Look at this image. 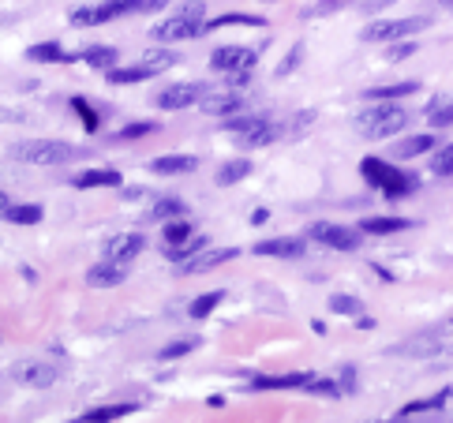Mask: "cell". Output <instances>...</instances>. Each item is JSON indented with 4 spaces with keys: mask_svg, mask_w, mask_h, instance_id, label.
I'll return each mask as SVG.
<instances>
[{
    "mask_svg": "<svg viewBox=\"0 0 453 423\" xmlns=\"http://www.w3.org/2000/svg\"><path fill=\"white\" fill-rule=\"evenodd\" d=\"M203 34V0H188V8H180L177 16H169L162 26H154L150 38L154 42H188V38H198Z\"/></svg>",
    "mask_w": 453,
    "mask_h": 423,
    "instance_id": "4",
    "label": "cell"
},
{
    "mask_svg": "<svg viewBox=\"0 0 453 423\" xmlns=\"http://www.w3.org/2000/svg\"><path fill=\"white\" fill-rule=\"evenodd\" d=\"M427 16H408V19H379L364 30V42H405V38L427 30Z\"/></svg>",
    "mask_w": 453,
    "mask_h": 423,
    "instance_id": "6",
    "label": "cell"
},
{
    "mask_svg": "<svg viewBox=\"0 0 453 423\" xmlns=\"http://www.w3.org/2000/svg\"><path fill=\"white\" fill-rule=\"evenodd\" d=\"M311 375H259L251 378V390H296V386H308Z\"/></svg>",
    "mask_w": 453,
    "mask_h": 423,
    "instance_id": "21",
    "label": "cell"
},
{
    "mask_svg": "<svg viewBox=\"0 0 453 423\" xmlns=\"http://www.w3.org/2000/svg\"><path fill=\"white\" fill-rule=\"evenodd\" d=\"M165 0H105V4H90V8H75L72 11V26H98V23H109L120 16H142V11H162Z\"/></svg>",
    "mask_w": 453,
    "mask_h": 423,
    "instance_id": "1",
    "label": "cell"
},
{
    "mask_svg": "<svg viewBox=\"0 0 453 423\" xmlns=\"http://www.w3.org/2000/svg\"><path fill=\"white\" fill-rule=\"evenodd\" d=\"M72 109L79 113V120H83V128L86 131H98V124H101V116L90 109V101L86 98H72Z\"/></svg>",
    "mask_w": 453,
    "mask_h": 423,
    "instance_id": "38",
    "label": "cell"
},
{
    "mask_svg": "<svg viewBox=\"0 0 453 423\" xmlns=\"http://www.w3.org/2000/svg\"><path fill=\"white\" fill-rule=\"evenodd\" d=\"M255 60H259V52L247 45H221L210 52V68L221 75H247L255 68Z\"/></svg>",
    "mask_w": 453,
    "mask_h": 423,
    "instance_id": "7",
    "label": "cell"
},
{
    "mask_svg": "<svg viewBox=\"0 0 453 423\" xmlns=\"http://www.w3.org/2000/svg\"><path fill=\"white\" fill-rule=\"evenodd\" d=\"M11 154H16V162H26V165H68L79 157L72 142H60V139H34L16 147Z\"/></svg>",
    "mask_w": 453,
    "mask_h": 423,
    "instance_id": "5",
    "label": "cell"
},
{
    "mask_svg": "<svg viewBox=\"0 0 453 423\" xmlns=\"http://www.w3.org/2000/svg\"><path fill=\"white\" fill-rule=\"evenodd\" d=\"M442 349V334H435V329H423V334L401 341V345H390V356H431Z\"/></svg>",
    "mask_w": 453,
    "mask_h": 423,
    "instance_id": "13",
    "label": "cell"
},
{
    "mask_svg": "<svg viewBox=\"0 0 453 423\" xmlns=\"http://www.w3.org/2000/svg\"><path fill=\"white\" fill-rule=\"evenodd\" d=\"M154 72L146 68V64H135V68H113L109 72V83H142V79H150Z\"/></svg>",
    "mask_w": 453,
    "mask_h": 423,
    "instance_id": "35",
    "label": "cell"
},
{
    "mask_svg": "<svg viewBox=\"0 0 453 423\" xmlns=\"http://www.w3.org/2000/svg\"><path fill=\"white\" fill-rule=\"evenodd\" d=\"M221 300H225V293H206V296H198V300L191 303V319H206V315L214 311Z\"/></svg>",
    "mask_w": 453,
    "mask_h": 423,
    "instance_id": "39",
    "label": "cell"
},
{
    "mask_svg": "<svg viewBox=\"0 0 453 423\" xmlns=\"http://www.w3.org/2000/svg\"><path fill=\"white\" fill-rule=\"evenodd\" d=\"M188 236H195L188 221H180V218H177L172 225H165V244H180V240H188Z\"/></svg>",
    "mask_w": 453,
    "mask_h": 423,
    "instance_id": "42",
    "label": "cell"
},
{
    "mask_svg": "<svg viewBox=\"0 0 453 423\" xmlns=\"http://www.w3.org/2000/svg\"><path fill=\"white\" fill-rule=\"evenodd\" d=\"M308 393H323V397H337V393H345L334 378H311L308 382Z\"/></svg>",
    "mask_w": 453,
    "mask_h": 423,
    "instance_id": "43",
    "label": "cell"
},
{
    "mask_svg": "<svg viewBox=\"0 0 453 423\" xmlns=\"http://www.w3.org/2000/svg\"><path fill=\"white\" fill-rule=\"evenodd\" d=\"M236 255H240L236 247H206V251H198L195 259L180 262V270H177V273H206V270L221 266V262H233Z\"/></svg>",
    "mask_w": 453,
    "mask_h": 423,
    "instance_id": "12",
    "label": "cell"
},
{
    "mask_svg": "<svg viewBox=\"0 0 453 423\" xmlns=\"http://www.w3.org/2000/svg\"><path fill=\"white\" fill-rule=\"evenodd\" d=\"M359 173H364V180L371 188H379L386 199H405L408 191H416V176L393 169L390 162H382V157H364V162H359Z\"/></svg>",
    "mask_w": 453,
    "mask_h": 423,
    "instance_id": "3",
    "label": "cell"
},
{
    "mask_svg": "<svg viewBox=\"0 0 453 423\" xmlns=\"http://www.w3.org/2000/svg\"><path fill=\"white\" fill-rule=\"evenodd\" d=\"M188 214V206H184V199H157L154 210H146V221H169V218H184Z\"/></svg>",
    "mask_w": 453,
    "mask_h": 423,
    "instance_id": "28",
    "label": "cell"
},
{
    "mask_svg": "<svg viewBox=\"0 0 453 423\" xmlns=\"http://www.w3.org/2000/svg\"><path fill=\"white\" fill-rule=\"evenodd\" d=\"M308 236H315V240H323L326 247H334V251H356L359 244V229H345V225H330V221H315Z\"/></svg>",
    "mask_w": 453,
    "mask_h": 423,
    "instance_id": "8",
    "label": "cell"
},
{
    "mask_svg": "<svg viewBox=\"0 0 453 423\" xmlns=\"http://www.w3.org/2000/svg\"><path fill=\"white\" fill-rule=\"evenodd\" d=\"M390 423H412V416H397V419H390Z\"/></svg>",
    "mask_w": 453,
    "mask_h": 423,
    "instance_id": "50",
    "label": "cell"
},
{
    "mask_svg": "<svg viewBox=\"0 0 453 423\" xmlns=\"http://www.w3.org/2000/svg\"><path fill=\"white\" fill-rule=\"evenodd\" d=\"M120 176L116 169H86V173H79V176H72V184L79 191H86V188H120Z\"/></svg>",
    "mask_w": 453,
    "mask_h": 423,
    "instance_id": "19",
    "label": "cell"
},
{
    "mask_svg": "<svg viewBox=\"0 0 453 423\" xmlns=\"http://www.w3.org/2000/svg\"><path fill=\"white\" fill-rule=\"evenodd\" d=\"M128 277V270H124V262H109V259H101L98 266H90L86 270V285H94V288H113V285H120Z\"/></svg>",
    "mask_w": 453,
    "mask_h": 423,
    "instance_id": "15",
    "label": "cell"
},
{
    "mask_svg": "<svg viewBox=\"0 0 453 423\" xmlns=\"http://www.w3.org/2000/svg\"><path fill=\"white\" fill-rule=\"evenodd\" d=\"M303 240L296 236H274V240H259L255 244V255H274V259H300L303 255Z\"/></svg>",
    "mask_w": 453,
    "mask_h": 423,
    "instance_id": "14",
    "label": "cell"
},
{
    "mask_svg": "<svg viewBox=\"0 0 453 423\" xmlns=\"http://www.w3.org/2000/svg\"><path fill=\"white\" fill-rule=\"evenodd\" d=\"M131 412H135V405H105V408H94V412H86L83 419H86V423H109V419L131 416Z\"/></svg>",
    "mask_w": 453,
    "mask_h": 423,
    "instance_id": "33",
    "label": "cell"
},
{
    "mask_svg": "<svg viewBox=\"0 0 453 423\" xmlns=\"http://www.w3.org/2000/svg\"><path fill=\"white\" fill-rule=\"evenodd\" d=\"M142 247H146L142 232H120V236H113V240L105 244V259H109V262H124V266H128L135 255H142Z\"/></svg>",
    "mask_w": 453,
    "mask_h": 423,
    "instance_id": "11",
    "label": "cell"
},
{
    "mask_svg": "<svg viewBox=\"0 0 453 423\" xmlns=\"http://www.w3.org/2000/svg\"><path fill=\"white\" fill-rule=\"evenodd\" d=\"M221 26H266V19L262 16H240V11H229V16H218V19L203 23V34L221 30Z\"/></svg>",
    "mask_w": 453,
    "mask_h": 423,
    "instance_id": "26",
    "label": "cell"
},
{
    "mask_svg": "<svg viewBox=\"0 0 453 423\" xmlns=\"http://www.w3.org/2000/svg\"><path fill=\"white\" fill-rule=\"evenodd\" d=\"M431 169H435L438 176H453V147H438Z\"/></svg>",
    "mask_w": 453,
    "mask_h": 423,
    "instance_id": "41",
    "label": "cell"
},
{
    "mask_svg": "<svg viewBox=\"0 0 453 423\" xmlns=\"http://www.w3.org/2000/svg\"><path fill=\"white\" fill-rule=\"evenodd\" d=\"M198 109L210 113V116H236L240 109H244V98H240V94H229V90H221V94H206L203 101H198Z\"/></svg>",
    "mask_w": 453,
    "mask_h": 423,
    "instance_id": "17",
    "label": "cell"
},
{
    "mask_svg": "<svg viewBox=\"0 0 453 423\" xmlns=\"http://www.w3.org/2000/svg\"><path fill=\"white\" fill-rule=\"evenodd\" d=\"M330 311H337V315H349V319H356V315L364 311V303H359L356 296H334V300H330Z\"/></svg>",
    "mask_w": 453,
    "mask_h": 423,
    "instance_id": "40",
    "label": "cell"
},
{
    "mask_svg": "<svg viewBox=\"0 0 453 423\" xmlns=\"http://www.w3.org/2000/svg\"><path fill=\"white\" fill-rule=\"evenodd\" d=\"M438 4H442L446 11H453V0H438Z\"/></svg>",
    "mask_w": 453,
    "mask_h": 423,
    "instance_id": "51",
    "label": "cell"
},
{
    "mask_svg": "<svg viewBox=\"0 0 453 423\" xmlns=\"http://www.w3.org/2000/svg\"><path fill=\"white\" fill-rule=\"evenodd\" d=\"M210 247V236H203V232H195V236H188V240H180V244H165V259L169 262H188V259H195L198 251H206Z\"/></svg>",
    "mask_w": 453,
    "mask_h": 423,
    "instance_id": "18",
    "label": "cell"
},
{
    "mask_svg": "<svg viewBox=\"0 0 453 423\" xmlns=\"http://www.w3.org/2000/svg\"><path fill=\"white\" fill-rule=\"evenodd\" d=\"M4 221H11V225H38L42 221V206L38 203H11L8 210H4Z\"/></svg>",
    "mask_w": 453,
    "mask_h": 423,
    "instance_id": "29",
    "label": "cell"
},
{
    "mask_svg": "<svg viewBox=\"0 0 453 423\" xmlns=\"http://www.w3.org/2000/svg\"><path fill=\"white\" fill-rule=\"evenodd\" d=\"M150 169L157 176H184V173H195L198 169V157H191V154H165V157H154Z\"/></svg>",
    "mask_w": 453,
    "mask_h": 423,
    "instance_id": "16",
    "label": "cell"
},
{
    "mask_svg": "<svg viewBox=\"0 0 453 423\" xmlns=\"http://www.w3.org/2000/svg\"><path fill=\"white\" fill-rule=\"evenodd\" d=\"M177 60H180V57H177L172 49H150V52L142 57V64H146V68H150L154 75H157V72H165V68H172Z\"/></svg>",
    "mask_w": 453,
    "mask_h": 423,
    "instance_id": "34",
    "label": "cell"
},
{
    "mask_svg": "<svg viewBox=\"0 0 453 423\" xmlns=\"http://www.w3.org/2000/svg\"><path fill=\"white\" fill-rule=\"evenodd\" d=\"M427 150H438L435 135H408L405 142H397V147H393V157H420Z\"/></svg>",
    "mask_w": 453,
    "mask_h": 423,
    "instance_id": "24",
    "label": "cell"
},
{
    "mask_svg": "<svg viewBox=\"0 0 453 423\" xmlns=\"http://www.w3.org/2000/svg\"><path fill=\"white\" fill-rule=\"evenodd\" d=\"M300 57H303V45L292 49L289 57H285V64H277V79H285L289 72H296V68H300Z\"/></svg>",
    "mask_w": 453,
    "mask_h": 423,
    "instance_id": "44",
    "label": "cell"
},
{
    "mask_svg": "<svg viewBox=\"0 0 453 423\" xmlns=\"http://www.w3.org/2000/svg\"><path fill=\"white\" fill-rule=\"evenodd\" d=\"M277 135H285V128L277 124V120H270V116H266V120H262L255 131L240 135V147H244V150H255V147H266V142H274Z\"/></svg>",
    "mask_w": 453,
    "mask_h": 423,
    "instance_id": "20",
    "label": "cell"
},
{
    "mask_svg": "<svg viewBox=\"0 0 453 423\" xmlns=\"http://www.w3.org/2000/svg\"><path fill=\"white\" fill-rule=\"evenodd\" d=\"M244 176H251V162H247V157H233V162H225V165L218 169V184H221V188L240 184Z\"/></svg>",
    "mask_w": 453,
    "mask_h": 423,
    "instance_id": "27",
    "label": "cell"
},
{
    "mask_svg": "<svg viewBox=\"0 0 453 423\" xmlns=\"http://www.w3.org/2000/svg\"><path fill=\"white\" fill-rule=\"evenodd\" d=\"M408 221L405 218H364L359 221V232L367 236H390V232H405Z\"/></svg>",
    "mask_w": 453,
    "mask_h": 423,
    "instance_id": "23",
    "label": "cell"
},
{
    "mask_svg": "<svg viewBox=\"0 0 453 423\" xmlns=\"http://www.w3.org/2000/svg\"><path fill=\"white\" fill-rule=\"evenodd\" d=\"M449 401V393L442 390V393H431V397H420V401H408L405 408H401V412H397V416H420V412H435V408H442Z\"/></svg>",
    "mask_w": 453,
    "mask_h": 423,
    "instance_id": "31",
    "label": "cell"
},
{
    "mask_svg": "<svg viewBox=\"0 0 453 423\" xmlns=\"http://www.w3.org/2000/svg\"><path fill=\"white\" fill-rule=\"evenodd\" d=\"M195 345H198L195 337H180V341H172V345H165L162 352H157V360H180V356L195 352Z\"/></svg>",
    "mask_w": 453,
    "mask_h": 423,
    "instance_id": "36",
    "label": "cell"
},
{
    "mask_svg": "<svg viewBox=\"0 0 453 423\" xmlns=\"http://www.w3.org/2000/svg\"><path fill=\"white\" fill-rule=\"evenodd\" d=\"M408 124V113L401 105H390V101H375L371 109H364L356 116V131L364 139H390L397 131H405Z\"/></svg>",
    "mask_w": 453,
    "mask_h": 423,
    "instance_id": "2",
    "label": "cell"
},
{
    "mask_svg": "<svg viewBox=\"0 0 453 423\" xmlns=\"http://www.w3.org/2000/svg\"><path fill=\"white\" fill-rule=\"evenodd\" d=\"M412 52H416V45H412V38H405V42H397L390 49V60H405V57H412Z\"/></svg>",
    "mask_w": 453,
    "mask_h": 423,
    "instance_id": "46",
    "label": "cell"
},
{
    "mask_svg": "<svg viewBox=\"0 0 453 423\" xmlns=\"http://www.w3.org/2000/svg\"><path fill=\"white\" fill-rule=\"evenodd\" d=\"M349 0H318V4H308L303 8V19H323V16H334V11H341Z\"/></svg>",
    "mask_w": 453,
    "mask_h": 423,
    "instance_id": "37",
    "label": "cell"
},
{
    "mask_svg": "<svg viewBox=\"0 0 453 423\" xmlns=\"http://www.w3.org/2000/svg\"><path fill=\"white\" fill-rule=\"evenodd\" d=\"M26 60H34V64H68V60H79V57H68L57 42H38L26 49Z\"/></svg>",
    "mask_w": 453,
    "mask_h": 423,
    "instance_id": "22",
    "label": "cell"
},
{
    "mask_svg": "<svg viewBox=\"0 0 453 423\" xmlns=\"http://www.w3.org/2000/svg\"><path fill=\"white\" fill-rule=\"evenodd\" d=\"M206 94H210V86H203V83H172L169 90L157 94V105L177 113V109H188V105H198Z\"/></svg>",
    "mask_w": 453,
    "mask_h": 423,
    "instance_id": "9",
    "label": "cell"
},
{
    "mask_svg": "<svg viewBox=\"0 0 453 423\" xmlns=\"http://www.w3.org/2000/svg\"><path fill=\"white\" fill-rule=\"evenodd\" d=\"M390 4H393V0H364V4H359V8H364L367 16H371V11H379V8H390Z\"/></svg>",
    "mask_w": 453,
    "mask_h": 423,
    "instance_id": "47",
    "label": "cell"
},
{
    "mask_svg": "<svg viewBox=\"0 0 453 423\" xmlns=\"http://www.w3.org/2000/svg\"><path fill=\"white\" fill-rule=\"evenodd\" d=\"M11 378L23 382V386H30V390H49L52 382L60 378V371L49 360H23L16 371H11Z\"/></svg>",
    "mask_w": 453,
    "mask_h": 423,
    "instance_id": "10",
    "label": "cell"
},
{
    "mask_svg": "<svg viewBox=\"0 0 453 423\" xmlns=\"http://www.w3.org/2000/svg\"><path fill=\"white\" fill-rule=\"evenodd\" d=\"M266 218H270V214H266V210H255V214H251V225H262Z\"/></svg>",
    "mask_w": 453,
    "mask_h": 423,
    "instance_id": "48",
    "label": "cell"
},
{
    "mask_svg": "<svg viewBox=\"0 0 453 423\" xmlns=\"http://www.w3.org/2000/svg\"><path fill=\"white\" fill-rule=\"evenodd\" d=\"M79 60H86L90 68L113 72V68H116V49H113V45H90V49H83V57H79Z\"/></svg>",
    "mask_w": 453,
    "mask_h": 423,
    "instance_id": "30",
    "label": "cell"
},
{
    "mask_svg": "<svg viewBox=\"0 0 453 423\" xmlns=\"http://www.w3.org/2000/svg\"><path fill=\"white\" fill-rule=\"evenodd\" d=\"M427 124H431V128H453V101L435 98V101L427 105Z\"/></svg>",
    "mask_w": 453,
    "mask_h": 423,
    "instance_id": "32",
    "label": "cell"
},
{
    "mask_svg": "<svg viewBox=\"0 0 453 423\" xmlns=\"http://www.w3.org/2000/svg\"><path fill=\"white\" fill-rule=\"evenodd\" d=\"M420 83H393V86H371L364 90V98L367 101H393V98H408V94H416Z\"/></svg>",
    "mask_w": 453,
    "mask_h": 423,
    "instance_id": "25",
    "label": "cell"
},
{
    "mask_svg": "<svg viewBox=\"0 0 453 423\" xmlns=\"http://www.w3.org/2000/svg\"><path fill=\"white\" fill-rule=\"evenodd\" d=\"M150 131H157V124H128L116 131V139H139V135H150Z\"/></svg>",
    "mask_w": 453,
    "mask_h": 423,
    "instance_id": "45",
    "label": "cell"
},
{
    "mask_svg": "<svg viewBox=\"0 0 453 423\" xmlns=\"http://www.w3.org/2000/svg\"><path fill=\"white\" fill-rule=\"evenodd\" d=\"M8 206H11V199H8V195H4V191H0V214H4V210H8Z\"/></svg>",
    "mask_w": 453,
    "mask_h": 423,
    "instance_id": "49",
    "label": "cell"
}]
</instances>
